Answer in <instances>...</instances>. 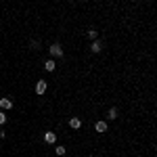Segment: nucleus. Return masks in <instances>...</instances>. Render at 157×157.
<instances>
[{
	"mask_svg": "<svg viewBox=\"0 0 157 157\" xmlns=\"http://www.w3.org/2000/svg\"><path fill=\"white\" fill-rule=\"evenodd\" d=\"M55 153H57V155H65V147H57Z\"/></svg>",
	"mask_w": 157,
	"mask_h": 157,
	"instance_id": "9b49d317",
	"label": "nucleus"
},
{
	"mask_svg": "<svg viewBox=\"0 0 157 157\" xmlns=\"http://www.w3.org/2000/svg\"><path fill=\"white\" fill-rule=\"evenodd\" d=\"M0 107H2V109H13V101H11V98H6V97L0 98Z\"/></svg>",
	"mask_w": 157,
	"mask_h": 157,
	"instance_id": "423d86ee",
	"label": "nucleus"
},
{
	"mask_svg": "<svg viewBox=\"0 0 157 157\" xmlns=\"http://www.w3.org/2000/svg\"><path fill=\"white\" fill-rule=\"evenodd\" d=\"M46 88H48V84H46L44 80H38V84H36V94H44V92H46Z\"/></svg>",
	"mask_w": 157,
	"mask_h": 157,
	"instance_id": "f03ea898",
	"label": "nucleus"
},
{
	"mask_svg": "<svg viewBox=\"0 0 157 157\" xmlns=\"http://www.w3.org/2000/svg\"><path fill=\"white\" fill-rule=\"evenodd\" d=\"M44 143L55 145V143H57V134H55V132H44Z\"/></svg>",
	"mask_w": 157,
	"mask_h": 157,
	"instance_id": "7ed1b4c3",
	"label": "nucleus"
},
{
	"mask_svg": "<svg viewBox=\"0 0 157 157\" xmlns=\"http://www.w3.org/2000/svg\"><path fill=\"white\" fill-rule=\"evenodd\" d=\"M107 117H109V120H115V117H117V109L111 107V109H109V113H107Z\"/></svg>",
	"mask_w": 157,
	"mask_h": 157,
	"instance_id": "1a4fd4ad",
	"label": "nucleus"
},
{
	"mask_svg": "<svg viewBox=\"0 0 157 157\" xmlns=\"http://www.w3.org/2000/svg\"><path fill=\"white\" fill-rule=\"evenodd\" d=\"M50 55H52V57H57V59H61V57H63V46H61V44H50Z\"/></svg>",
	"mask_w": 157,
	"mask_h": 157,
	"instance_id": "f257e3e1",
	"label": "nucleus"
},
{
	"mask_svg": "<svg viewBox=\"0 0 157 157\" xmlns=\"http://www.w3.org/2000/svg\"><path fill=\"white\" fill-rule=\"evenodd\" d=\"M55 67H57V63H55L52 59L44 61V69H46V71H55Z\"/></svg>",
	"mask_w": 157,
	"mask_h": 157,
	"instance_id": "6e6552de",
	"label": "nucleus"
},
{
	"mask_svg": "<svg viewBox=\"0 0 157 157\" xmlns=\"http://www.w3.org/2000/svg\"><path fill=\"white\" fill-rule=\"evenodd\" d=\"M4 121H6V113H2V111H0V126H2Z\"/></svg>",
	"mask_w": 157,
	"mask_h": 157,
	"instance_id": "f8f14e48",
	"label": "nucleus"
},
{
	"mask_svg": "<svg viewBox=\"0 0 157 157\" xmlns=\"http://www.w3.org/2000/svg\"><path fill=\"white\" fill-rule=\"evenodd\" d=\"M97 36H98V32L94 29V27H92V29H88V38H90V40H97Z\"/></svg>",
	"mask_w": 157,
	"mask_h": 157,
	"instance_id": "9d476101",
	"label": "nucleus"
},
{
	"mask_svg": "<svg viewBox=\"0 0 157 157\" xmlns=\"http://www.w3.org/2000/svg\"><path fill=\"white\" fill-rule=\"evenodd\" d=\"M90 50H92V52H101V50H103V44H101L98 40H92V44H90Z\"/></svg>",
	"mask_w": 157,
	"mask_h": 157,
	"instance_id": "0eeeda50",
	"label": "nucleus"
},
{
	"mask_svg": "<svg viewBox=\"0 0 157 157\" xmlns=\"http://www.w3.org/2000/svg\"><path fill=\"white\" fill-rule=\"evenodd\" d=\"M94 130H97L98 134H103V132H107L109 130V126H107V121H97V126H94Z\"/></svg>",
	"mask_w": 157,
	"mask_h": 157,
	"instance_id": "20e7f679",
	"label": "nucleus"
},
{
	"mask_svg": "<svg viewBox=\"0 0 157 157\" xmlns=\"http://www.w3.org/2000/svg\"><path fill=\"white\" fill-rule=\"evenodd\" d=\"M69 126H71L73 130H80V128H82V120H80V117H71V120H69Z\"/></svg>",
	"mask_w": 157,
	"mask_h": 157,
	"instance_id": "39448f33",
	"label": "nucleus"
}]
</instances>
